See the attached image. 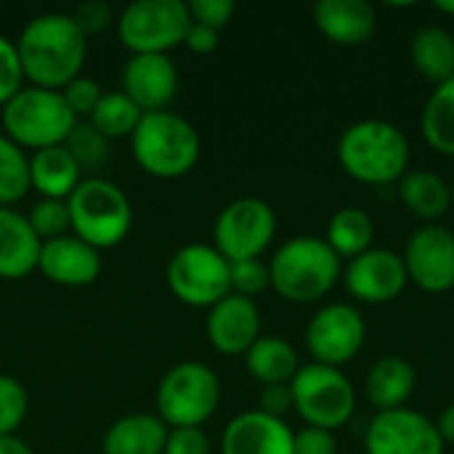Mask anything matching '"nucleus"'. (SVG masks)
Wrapping results in <instances>:
<instances>
[{"instance_id":"nucleus-1","label":"nucleus","mask_w":454,"mask_h":454,"mask_svg":"<svg viewBox=\"0 0 454 454\" xmlns=\"http://www.w3.org/2000/svg\"><path fill=\"white\" fill-rule=\"evenodd\" d=\"M16 51L29 85L61 90L80 77L88 56V37L69 13H40L24 24Z\"/></svg>"},{"instance_id":"nucleus-2","label":"nucleus","mask_w":454,"mask_h":454,"mask_svg":"<svg viewBox=\"0 0 454 454\" xmlns=\"http://www.w3.org/2000/svg\"><path fill=\"white\" fill-rule=\"evenodd\" d=\"M410 138L388 120L367 117L348 125L338 138V162L348 178L367 186H388L410 170Z\"/></svg>"},{"instance_id":"nucleus-3","label":"nucleus","mask_w":454,"mask_h":454,"mask_svg":"<svg viewBox=\"0 0 454 454\" xmlns=\"http://www.w3.org/2000/svg\"><path fill=\"white\" fill-rule=\"evenodd\" d=\"M271 287L290 303H317L340 282L343 261L325 237H293L269 261Z\"/></svg>"},{"instance_id":"nucleus-4","label":"nucleus","mask_w":454,"mask_h":454,"mask_svg":"<svg viewBox=\"0 0 454 454\" xmlns=\"http://www.w3.org/2000/svg\"><path fill=\"white\" fill-rule=\"evenodd\" d=\"M130 149L144 173L173 181L194 170L202 144L197 128L186 117L165 109L141 117L130 136Z\"/></svg>"},{"instance_id":"nucleus-5","label":"nucleus","mask_w":454,"mask_h":454,"mask_svg":"<svg viewBox=\"0 0 454 454\" xmlns=\"http://www.w3.org/2000/svg\"><path fill=\"white\" fill-rule=\"evenodd\" d=\"M72 234L90 247H117L133 226V207L128 194L109 178L85 176L67 200Z\"/></svg>"},{"instance_id":"nucleus-6","label":"nucleus","mask_w":454,"mask_h":454,"mask_svg":"<svg viewBox=\"0 0 454 454\" xmlns=\"http://www.w3.org/2000/svg\"><path fill=\"white\" fill-rule=\"evenodd\" d=\"M77 117L67 106L61 90L24 85L3 106V136H8L19 149H51L61 146Z\"/></svg>"},{"instance_id":"nucleus-7","label":"nucleus","mask_w":454,"mask_h":454,"mask_svg":"<svg viewBox=\"0 0 454 454\" xmlns=\"http://www.w3.org/2000/svg\"><path fill=\"white\" fill-rule=\"evenodd\" d=\"M221 404V380L202 362H178L157 386V418L168 428H202Z\"/></svg>"},{"instance_id":"nucleus-8","label":"nucleus","mask_w":454,"mask_h":454,"mask_svg":"<svg viewBox=\"0 0 454 454\" xmlns=\"http://www.w3.org/2000/svg\"><path fill=\"white\" fill-rule=\"evenodd\" d=\"M293 410L311 428L338 431L356 412V391L343 370L325 364H303L290 383Z\"/></svg>"},{"instance_id":"nucleus-9","label":"nucleus","mask_w":454,"mask_h":454,"mask_svg":"<svg viewBox=\"0 0 454 454\" xmlns=\"http://www.w3.org/2000/svg\"><path fill=\"white\" fill-rule=\"evenodd\" d=\"M114 27L122 48L133 56H168L173 48L184 45L192 16L184 0H136L122 8Z\"/></svg>"},{"instance_id":"nucleus-10","label":"nucleus","mask_w":454,"mask_h":454,"mask_svg":"<svg viewBox=\"0 0 454 454\" xmlns=\"http://www.w3.org/2000/svg\"><path fill=\"white\" fill-rule=\"evenodd\" d=\"M170 293L192 309H213L231 293L229 261L213 245H184L178 247L165 269Z\"/></svg>"},{"instance_id":"nucleus-11","label":"nucleus","mask_w":454,"mask_h":454,"mask_svg":"<svg viewBox=\"0 0 454 454\" xmlns=\"http://www.w3.org/2000/svg\"><path fill=\"white\" fill-rule=\"evenodd\" d=\"M277 234V213L266 200L239 197L229 202L213 226V247L229 261L261 258Z\"/></svg>"},{"instance_id":"nucleus-12","label":"nucleus","mask_w":454,"mask_h":454,"mask_svg":"<svg viewBox=\"0 0 454 454\" xmlns=\"http://www.w3.org/2000/svg\"><path fill=\"white\" fill-rule=\"evenodd\" d=\"M367 340V322L351 303L322 306L306 327V348L317 364L343 367L348 364Z\"/></svg>"},{"instance_id":"nucleus-13","label":"nucleus","mask_w":454,"mask_h":454,"mask_svg":"<svg viewBox=\"0 0 454 454\" xmlns=\"http://www.w3.org/2000/svg\"><path fill=\"white\" fill-rule=\"evenodd\" d=\"M410 282L423 293L442 295L454 287V234L442 223H423L402 253Z\"/></svg>"},{"instance_id":"nucleus-14","label":"nucleus","mask_w":454,"mask_h":454,"mask_svg":"<svg viewBox=\"0 0 454 454\" xmlns=\"http://www.w3.org/2000/svg\"><path fill=\"white\" fill-rule=\"evenodd\" d=\"M367 454H444L436 423L418 410L402 407L378 412L364 434Z\"/></svg>"},{"instance_id":"nucleus-15","label":"nucleus","mask_w":454,"mask_h":454,"mask_svg":"<svg viewBox=\"0 0 454 454\" xmlns=\"http://www.w3.org/2000/svg\"><path fill=\"white\" fill-rule=\"evenodd\" d=\"M340 279L354 301L370 306H383L396 301L410 285L402 255L388 247H372L351 258L343 266Z\"/></svg>"},{"instance_id":"nucleus-16","label":"nucleus","mask_w":454,"mask_h":454,"mask_svg":"<svg viewBox=\"0 0 454 454\" xmlns=\"http://www.w3.org/2000/svg\"><path fill=\"white\" fill-rule=\"evenodd\" d=\"M122 93L144 112H165L178 93V69L170 56L141 53L122 67Z\"/></svg>"},{"instance_id":"nucleus-17","label":"nucleus","mask_w":454,"mask_h":454,"mask_svg":"<svg viewBox=\"0 0 454 454\" xmlns=\"http://www.w3.org/2000/svg\"><path fill=\"white\" fill-rule=\"evenodd\" d=\"M205 333L210 346L223 356H245L261 338V311L253 298L229 293L213 309H207Z\"/></svg>"},{"instance_id":"nucleus-18","label":"nucleus","mask_w":454,"mask_h":454,"mask_svg":"<svg viewBox=\"0 0 454 454\" xmlns=\"http://www.w3.org/2000/svg\"><path fill=\"white\" fill-rule=\"evenodd\" d=\"M104 261L96 247L74 234L43 242L37 271L59 287H88L101 277Z\"/></svg>"},{"instance_id":"nucleus-19","label":"nucleus","mask_w":454,"mask_h":454,"mask_svg":"<svg viewBox=\"0 0 454 454\" xmlns=\"http://www.w3.org/2000/svg\"><path fill=\"white\" fill-rule=\"evenodd\" d=\"M295 431L261 410L231 418L221 436V454H293Z\"/></svg>"},{"instance_id":"nucleus-20","label":"nucleus","mask_w":454,"mask_h":454,"mask_svg":"<svg viewBox=\"0 0 454 454\" xmlns=\"http://www.w3.org/2000/svg\"><path fill=\"white\" fill-rule=\"evenodd\" d=\"M311 16L317 29L335 45H364L378 29V11L367 0H319Z\"/></svg>"},{"instance_id":"nucleus-21","label":"nucleus","mask_w":454,"mask_h":454,"mask_svg":"<svg viewBox=\"0 0 454 454\" xmlns=\"http://www.w3.org/2000/svg\"><path fill=\"white\" fill-rule=\"evenodd\" d=\"M43 242L35 237L27 215L0 207V279L16 282L37 271Z\"/></svg>"},{"instance_id":"nucleus-22","label":"nucleus","mask_w":454,"mask_h":454,"mask_svg":"<svg viewBox=\"0 0 454 454\" xmlns=\"http://www.w3.org/2000/svg\"><path fill=\"white\" fill-rule=\"evenodd\" d=\"M415 383L418 372L404 356H383L367 372L364 396L378 412L402 410L415 394Z\"/></svg>"},{"instance_id":"nucleus-23","label":"nucleus","mask_w":454,"mask_h":454,"mask_svg":"<svg viewBox=\"0 0 454 454\" xmlns=\"http://www.w3.org/2000/svg\"><path fill=\"white\" fill-rule=\"evenodd\" d=\"M168 426L149 412H133L114 420L101 442L104 454H162Z\"/></svg>"},{"instance_id":"nucleus-24","label":"nucleus","mask_w":454,"mask_h":454,"mask_svg":"<svg viewBox=\"0 0 454 454\" xmlns=\"http://www.w3.org/2000/svg\"><path fill=\"white\" fill-rule=\"evenodd\" d=\"M80 181L82 170L64 144L40 149L29 157V189H35L40 200H69Z\"/></svg>"},{"instance_id":"nucleus-25","label":"nucleus","mask_w":454,"mask_h":454,"mask_svg":"<svg viewBox=\"0 0 454 454\" xmlns=\"http://www.w3.org/2000/svg\"><path fill=\"white\" fill-rule=\"evenodd\" d=\"M399 197L404 207L423 223H439V218H444L452 207L450 184L426 168H410L404 173L399 181Z\"/></svg>"},{"instance_id":"nucleus-26","label":"nucleus","mask_w":454,"mask_h":454,"mask_svg":"<svg viewBox=\"0 0 454 454\" xmlns=\"http://www.w3.org/2000/svg\"><path fill=\"white\" fill-rule=\"evenodd\" d=\"M245 367L250 378L263 386H285L301 370L298 351L279 335H261L245 354Z\"/></svg>"},{"instance_id":"nucleus-27","label":"nucleus","mask_w":454,"mask_h":454,"mask_svg":"<svg viewBox=\"0 0 454 454\" xmlns=\"http://www.w3.org/2000/svg\"><path fill=\"white\" fill-rule=\"evenodd\" d=\"M410 59L412 67L436 85L454 77V35L444 27L428 24L420 27L410 40Z\"/></svg>"},{"instance_id":"nucleus-28","label":"nucleus","mask_w":454,"mask_h":454,"mask_svg":"<svg viewBox=\"0 0 454 454\" xmlns=\"http://www.w3.org/2000/svg\"><path fill=\"white\" fill-rule=\"evenodd\" d=\"M325 242L333 247V253L343 261V258H356L367 250H372L375 245V221L367 210L362 207H340L338 213H333V218L327 221V234Z\"/></svg>"},{"instance_id":"nucleus-29","label":"nucleus","mask_w":454,"mask_h":454,"mask_svg":"<svg viewBox=\"0 0 454 454\" xmlns=\"http://www.w3.org/2000/svg\"><path fill=\"white\" fill-rule=\"evenodd\" d=\"M420 130L431 149L454 157V77L431 90L420 114Z\"/></svg>"},{"instance_id":"nucleus-30","label":"nucleus","mask_w":454,"mask_h":454,"mask_svg":"<svg viewBox=\"0 0 454 454\" xmlns=\"http://www.w3.org/2000/svg\"><path fill=\"white\" fill-rule=\"evenodd\" d=\"M141 117H144V112L122 90H112V93L101 96V101L90 112L88 122L106 141H114V138H130L133 130L138 128Z\"/></svg>"},{"instance_id":"nucleus-31","label":"nucleus","mask_w":454,"mask_h":454,"mask_svg":"<svg viewBox=\"0 0 454 454\" xmlns=\"http://www.w3.org/2000/svg\"><path fill=\"white\" fill-rule=\"evenodd\" d=\"M29 192V157L0 133V207H13Z\"/></svg>"},{"instance_id":"nucleus-32","label":"nucleus","mask_w":454,"mask_h":454,"mask_svg":"<svg viewBox=\"0 0 454 454\" xmlns=\"http://www.w3.org/2000/svg\"><path fill=\"white\" fill-rule=\"evenodd\" d=\"M64 149L74 157L82 173H96L109 160V141L90 128V122H80L72 128L69 138L64 141Z\"/></svg>"},{"instance_id":"nucleus-33","label":"nucleus","mask_w":454,"mask_h":454,"mask_svg":"<svg viewBox=\"0 0 454 454\" xmlns=\"http://www.w3.org/2000/svg\"><path fill=\"white\" fill-rule=\"evenodd\" d=\"M27 221H29V226L40 242H51V239L72 234L67 200H37L32 205Z\"/></svg>"},{"instance_id":"nucleus-34","label":"nucleus","mask_w":454,"mask_h":454,"mask_svg":"<svg viewBox=\"0 0 454 454\" xmlns=\"http://www.w3.org/2000/svg\"><path fill=\"white\" fill-rule=\"evenodd\" d=\"M29 410V396L24 391V386L11 378V375H0V436H13Z\"/></svg>"},{"instance_id":"nucleus-35","label":"nucleus","mask_w":454,"mask_h":454,"mask_svg":"<svg viewBox=\"0 0 454 454\" xmlns=\"http://www.w3.org/2000/svg\"><path fill=\"white\" fill-rule=\"evenodd\" d=\"M229 282H231V293L234 295L255 298V295H261L263 290L271 287L269 263H263L261 258L234 261V263H229Z\"/></svg>"},{"instance_id":"nucleus-36","label":"nucleus","mask_w":454,"mask_h":454,"mask_svg":"<svg viewBox=\"0 0 454 454\" xmlns=\"http://www.w3.org/2000/svg\"><path fill=\"white\" fill-rule=\"evenodd\" d=\"M24 88V72L21 59L16 51V43L0 35V109Z\"/></svg>"},{"instance_id":"nucleus-37","label":"nucleus","mask_w":454,"mask_h":454,"mask_svg":"<svg viewBox=\"0 0 454 454\" xmlns=\"http://www.w3.org/2000/svg\"><path fill=\"white\" fill-rule=\"evenodd\" d=\"M61 96H64L67 106L72 109V114H74L77 120H88L90 112L96 109V104L101 101L104 90L98 88V82H96L93 77L80 74V77H74L67 88H61Z\"/></svg>"},{"instance_id":"nucleus-38","label":"nucleus","mask_w":454,"mask_h":454,"mask_svg":"<svg viewBox=\"0 0 454 454\" xmlns=\"http://www.w3.org/2000/svg\"><path fill=\"white\" fill-rule=\"evenodd\" d=\"M186 8H189V16L194 24L210 27L215 32H221L237 11V5L231 0H192V3H186Z\"/></svg>"},{"instance_id":"nucleus-39","label":"nucleus","mask_w":454,"mask_h":454,"mask_svg":"<svg viewBox=\"0 0 454 454\" xmlns=\"http://www.w3.org/2000/svg\"><path fill=\"white\" fill-rule=\"evenodd\" d=\"M74 19V24L80 27V32L85 37L90 35H101L104 29H109L117 19L112 16V8L106 3H98V0H90V3H82L74 8V13H69Z\"/></svg>"},{"instance_id":"nucleus-40","label":"nucleus","mask_w":454,"mask_h":454,"mask_svg":"<svg viewBox=\"0 0 454 454\" xmlns=\"http://www.w3.org/2000/svg\"><path fill=\"white\" fill-rule=\"evenodd\" d=\"M162 454H210V439L202 428H168Z\"/></svg>"},{"instance_id":"nucleus-41","label":"nucleus","mask_w":454,"mask_h":454,"mask_svg":"<svg viewBox=\"0 0 454 454\" xmlns=\"http://www.w3.org/2000/svg\"><path fill=\"white\" fill-rule=\"evenodd\" d=\"M293 454H338V439L325 428H301L293 439Z\"/></svg>"},{"instance_id":"nucleus-42","label":"nucleus","mask_w":454,"mask_h":454,"mask_svg":"<svg viewBox=\"0 0 454 454\" xmlns=\"http://www.w3.org/2000/svg\"><path fill=\"white\" fill-rule=\"evenodd\" d=\"M258 410L271 415V418H285L293 410V391L290 383L285 386H263L261 396H258Z\"/></svg>"},{"instance_id":"nucleus-43","label":"nucleus","mask_w":454,"mask_h":454,"mask_svg":"<svg viewBox=\"0 0 454 454\" xmlns=\"http://www.w3.org/2000/svg\"><path fill=\"white\" fill-rule=\"evenodd\" d=\"M184 45H186L192 53H200V56L213 53V51L218 48V32L210 29V27H202V24H194V21H192L189 32H186V37H184Z\"/></svg>"},{"instance_id":"nucleus-44","label":"nucleus","mask_w":454,"mask_h":454,"mask_svg":"<svg viewBox=\"0 0 454 454\" xmlns=\"http://www.w3.org/2000/svg\"><path fill=\"white\" fill-rule=\"evenodd\" d=\"M434 423H436V431H439V436H442L444 447L454 444V404L444 407V410H442V415H439V420H434Z\"/></svg>"},{"instance_id":"nucleus-45","label":"nucleus","mask_w":454,"mask_h":454,"mask_svg":"<svg viewBox=\"0 0 454 454\" xmlns=\"http://www.w3.org/2000/svg\"><path fill=\"white\" fill-rule=\"evenodd\" d=\"M0 454H35V452H32V447H29L24 439H19V436L13 434V436H0Z\"/></svg>"},{"instance_id":"nucleus-46","label":"nucleus","mask_w":454,"mask_h":454,"mask_svg":"<svg viewBox=\"0 0 454 454\" xmlns=\"http://www.w3.org/2000/svg\"><path fill=\"white\" fill-rule=\"evenodd\" d=\"M434 8H436L439 13L454 16V0H436V3H434Z\"/></svg>"},{"instance_id":"nucleus-47","label":"nucleus","mask_w":454,"mask_h":454,"mask_svg":"<svg viewBox=\"0 0 454 454\" xmlns=\"http://www.w3.org/2000/svg\"><path fill=\"white\" fill-rule=\"evenodd\" d=\"M450 189H452V207H454V181L450 184Z\"/></svg>"}]
</instances>
